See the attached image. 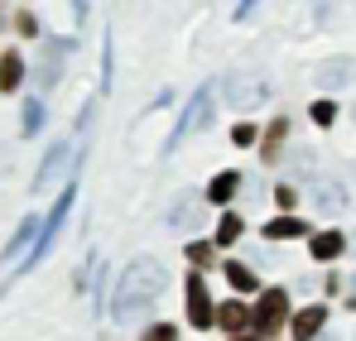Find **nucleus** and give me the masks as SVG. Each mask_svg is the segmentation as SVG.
Masks as SVG:
<instances>
[{
  "label": "nucleus",
  "mask_w": 356,
  "mask_h": 341,
  "mask_svg": "<svg viewBox=\"0 0 356 341\" xmlns=\"http://www.w3.org/2000/svg\"><path fill=\"white\" fill-rule=\"evenodd\" d=\"M164 284H169L164 260H154V255H135V260L120 269V279H116V293H111V317H116L120 327L145 322V317L159 308Z\"/></svg>",
  "instance_id": "nucleus-1"
},
{
  "label": "nucleus",
  "mask_w": 356,
  "mask_h": 341,
  "mask_svg": "<svg viewBox=\"0 0 356 341\" xmlns=\"http://www.w3.org/2000/svg\"><path fill=\"white\" fill-rule=\"evenodd\" d=\"M72 202H77V178H67L63 183V192H58V202H54V212L44 217V226H39V240H34V250H29V260H19V269L15 274H29L54 245H58V235H63V222H67V212H72Z\"/></svg>",
  "instance_id": "nucleus-2"
},
{
  "label": "nucleus",
  "mask_w": 356,
  "mask_h": 341,
  "mask_svg": "<svg viewBox=\"0 0 356 341\" xmlns=\"http://www.w3.org/2000/svg\"><path fill=\"white\" fill-rule=\"evenodd\" d=\"M212 115H217V82H202V87L193 92V101H188L183 120H178V130L164 140V154H174L193 130H207V125H212Z\"/></svg>",
  "instance_id": "nucleus-3"
},
{
  "label": "nucleus",
  "mask_w": 356,
  "mask_h": 341,
  "mask_svg": "<svg viewBox=\"0 0 356 341\" xmlns=\"http://www.w3.org/2000/svg\"><path fill=\"white\" fill-rule=\"evenodd\" d=\"M77 53V39H63V34H49L44 39V53H39V63L29 67V77H34V87L39 92H54L63 82V67H67V58Z\"/></svg>",
  "instance_id": "nucleus-4"
},
{
  "label": "nucleus",
  "mask_w": 356,
  "mask_h": 341,
  "mask_svg": "<svg viewBox=\"0 0 356 341\" xmlns=\"http://www.w3.org/2000/svg\"><path fill=\"white\" fill-rule=\"evenodd\" d=\"M222 92H227V106H236V111H255V106H265L275 97V87H270L265 72H227Z\"/></svg>",
  "instance_id": "nucleus-5"
},
{
  "label": "nucleus",
  "mask_w": 356,
  "mask_h": 341,
  "mask_svg": "<svg viewBox=\"0 0 356 341\" xmlns=\"http://www.w3.org/2000/svg\"><path fill=\"white\" fill-rule=\"evenodd\" d=\"M72 178V140H54L49 154L39 159V173H34V192H49V183H67Z\"/></svg>",
  "instance_id": "nucleus-6"
},
{
  "label": "nucleus",
  "mask_w": 356,
  "mask_h": 341,
  "mask_svg": "<svg viewBox=\"0 0 356 341\" xmlns=\"http://www.w3.org/2000/svg\"><path fill=\"white\" fill-rule=\"evenodd\" d=\"M284 322H289V293H284V288H265L260 303H255V313H250V327L270 337V332H280Z\"/></svg>",
  "instance_id": "nucleus-7"
},
{
  "label": "nucleus",
  "mask_w": 356,
  "mask_h": 341,
  "mask_svg": "<svg viewBox=\"0 0 356 341\" xmlns=\"http://www.w3.org/2000/svg\"><path fill=\"white\" fill-rule=\"evenodd\" d=\"M183 298H188V322L197 327V332H207L212 322H217V308H212V293H207V279L193 269L188 274V284H183Z\"/></svg>",
  "instance_id": "nucleus-8"
},
{
  "label": "nucleus",
  "mask_w": 356,
  "mask_h": 341,
  "mask_svg": "<svg viewBox=\"0 0 356 341\" xmlns=\"http://www.w3.org/2000/svg\"><path fill=\"white\" fill-rule=\"evenodd\" d=\"M313 207H318V217H342L347 212V183L342 178H313Z\"/></svg>",
  "instance_id": "nucleus-9"
},
{
  "label": "nucleus",
  "mask_w": 356,
  "mask_h": 341,
  "mask_svg": "<svg viewBox=\"0 0 356 341\" xmlns=\"http://www.w3.org/2000/svg\"><path fill=\"white\" fill-rule=\"evenodd\" d=\"M313 77H318L323 92H337V87H347V82L356 77V63H347V58H327V63H318Z\"/></svg>",
  "instance_id": "nucleus-10"
},
{
  "label": "nucleus",
  "mask_w": 356,
  "mask_h": 341,
  "mask_svg": "<svg viewBox=\"0 0 356 341\" xmlns=\"http://www.w3.org/2000/svg\"><path fill=\"white\" fill-rule=\"evenodd\" d=\"M39 217H19V226H15V235H10V245H5V260H15V255H24L29 260V250H34V240H39Z\"/></svg>",
  "instance_id": "nucleus-11"
},
{
  "label": "nucleus",
  "mask_w": 356,
  "mask_h": 341,
  "mask_svg": "<svg viewBox=\"0 0 356 341\" xmlns=\"http://www.w3.org/2000/svg\"><path fill=\"white\" fill-rule=\"evenodd\" d=\"M289 327H294L298 341H318V332L327 327V308H323V303L303 308V313H294V322H289Z\"/></svg>",
  "instance_id": "nucleus-12"
},
{
  "label": "nucleus",
  "mask_w": 356,
  "mask_h": 341,
  "mask_svg": "<svg viewBox=\"0 0 356 341\" xmlns=\"http://www.w3.org/2000/svg\"><path fill=\"white\" fill-rule=\"evenodd\" d=\"M197 207H202V197H197V192L174 197V207H169V226H174V231H193V226H197Z\"/></svg>",
  "instance_id": "nucleus-13"
},
{
  "label": "nucleus",
  "mask_w": 356,
  "mask_h": 341,
  "mask_svg": "<svg viewBox=\"0 0 356 341\" xmlns=\"http://www.w3.org/2000/svg\"><path fill=\"white\" fill-rule=\"evenodd\" d=\"M308 250H313V260H323V265H332L342 250H347V235L342 231H318L313 240H308Z\"/></svg>",
  "instance_id": "nucleus-14"
},
{
  "label": "nucleus",
  "mask_w": 356,
  "mask_h": 341,
  "mask_svg": "<svg viewBox=\"0 0 356 341\" xmlns=\"http://www.w3.org/2000/svg\"><path fill=\"white\" fill-rule=\"evenodd\" d=\"M217 322H222V332H232V337H245V327H250V308L232 298V303H222L217 308Z\"/></svg>",
  "instance_id": "nucleus-15"
},
{
  "label": "nucleus",
  "mask_w": 356,
  "mask_h": 341,
  "mask_svg": "<svg viewBox=\"0 0 356 341\" xmlns=\"http://www.w3.org/2000/svg\"><path fill=\"white\" fill-rule=\"evenodd\" d=\"M284 140H289V120H284V115H275V120H270V130H265L260 159H265V164H280V149H284Z\"/></svg>",
  "instance_id": "nucleus-16"
},
{
  "label": "nucleus",
  "mask_w": 356,
  "mask_h": 341,
  "mask_svg": "<svg viewBox=\"0 0 356 341\" xmlns=\"http://www.w3.org/2000/svg\"><path fill=\"white\" fill-rule=\"evenodd\" d=\"M236 188H241V173H236V169H222L212 183H207V192H202V197L222 207V202H232V197H236Z\"/></svg>",
  "instance_id": "nucleus-17"
},
{
  "label": "nucleus",
  "mask_w": 356,
  "mask_h": 341,
  "mask_svg": "<svg viewBox=\"0 0 356 341\" xmlns=\"http://www.w3.org/2000/svg\"><path fill=\"white\" fill-rule=\"evenodd\" d=\"M24 72H29V67H24V58L15 53V49H10V53H0V92L10 97V92L24 82Z\"/></svg>",
  "instance_id": "nucleus-18"
},
{
  "label": "nucleus",
  "mask_w": 356,
  "mask_h": 341,
  "mask_svg": "<svg viewBox=\"0 0 356 341\" xmlns=\"http://www.w3.org/2000/svg\"><path fill=\"white\" fill-rule=\"evenodd\" d=\"M97 269H102V255H97V250H87V255H82V265H77V274H72V288H77V293H87V288L97 284Z\"/></svg>",
  "instance_id": "nucleus-19"
},
{
  "label": "nucleus",
  "mask_w": 356,
  "mask_h": 341,
  "mask_svg": "<svg viewBox=\"0 0 356 341\" xmlns=\"http://www.w3.org/2000/svg\"><path fill=\"white\" fill-rule=\"evenodd\" d=\"M303 222L298 217H275V222H265V240H294V235H303Z\"/></svg>",
  "instance_id": "nucleus-20"
},
{
  "label": "nucleus",
  "mask_w": 356,
  "mask_h": 341,
  "mask_svg": "<svg viewBox=\"0 0 356 341\" xmlns=\"http://www.w3.org/2000/svg\"><path fill=\"white\" fill-rule=\"evenodd\" d=\"M227 279H232V288H236V293H255V269H245V265H241V260H227Z\"/></svg>",
  "instance_id": "nucleus-21"
},
{
  "label": "nucleus",
  "mask_w": 356,
  "mask_h": 341,
  "mask_svg": "<svg viewBox=\"0 0 356 341\" xmlns=\"http://www.w3.org/2000/svg\"><path fill=\"white\" fill-rule=\"evenodd\" d=\"M111 77H116V39L106 29V39H102V92H111Z\"/></svg>",
  "instance_id": "nucleus-22"
},
{
  "label": "nucleus",
  "mask_w": 356,
  "mask_h": 341,
  "mask_svg": "<svg viewBox=\"0 0 356 341\" xmlns=\"http://www.w3.org/2000/svg\"><path fill=\"white\" fill-rule=\"evenodd\" d=\"M183 255H188V265H193V269H207V265L217 260L207 240H188V250H183Z\"/></svg>",
  "instance_id": "nucleus-23"
},
{
  "label": "nucleus",
  "mask_w": 356,
  "mask_h": 341,
  "mask_svg": "<svg viewBox=\"0 0 356 341\" xmlns=\"http://www.w3.org/2000/svg\"><path fill=\"white\" fill-rule=\"evenodd\" d=\"M236 240H241V217H236V212H227L222 226H217V245H236Z\"/></svg>",
  "instance_id": "nucleus-24"
},
{
  "label": "nucleus",
  "mask_w": 356,
  "mask_h": 341,
  "mask_svg": "<svg viewBox=\"0 0 356 341\" xmlns=\"http://www.w3.org/2000/svg\"><path fill=\"white\" fill-rule=\"evenodd\" d=\"M19 125H24V135H39L44 130V101H24V120Z\"/></svg>",
  "instance_id": "nucleus-25"
},
{
  "label": "nucleus",
  "mask_w": 356,
  "mask_h": 341,
  "mask_svg": "<svg viewBox=\"0 0 356 341\" xmlns=\"http://www.w3.org/2000/svg\"><path fill=\"white\" fill-rule=\"evenodd\" d=\"M140 341H178V332L169 327V322H154V327H145V337Z\"/></svg>",
  "instance_id": "nucleus-26"
},
{
  "label": "nucleus",
  "mask_w": 356,
  "mask_h": 341,
  "mask_svg": "<svg viewBox=\"0 0 356 341\" xmlns=\"http://www.w3.org/2000/svg\"><path fill=\"white\" fill-rule=\"evenodd\" d=\"M337 120V106L332 101H313V125H332Z\"/></svg>",
  "instance_id": "nucleus-27"
},
{
  "label": "nucleus",
  "mask_w": 356,
  "mask_h": 341,
  "mask_svg": "<svg viewBox=\"0 0 356 341\" xmlns=\"http://www.w3.org/2000/svg\"><path fill=\"white\" fill-rule=\"evenodd\" d=\"M15 29H19L24 39H34V34H39V19H34L29 10H19V15H15Z\"/></svg>",
  "instance_id": "nucleus-28"
},
{
  "label": "nucleus",
  "mask_w": 356,
  "mask_h": 341,
  "mask_svg": "<svg viewBox=\"0 0 356 341\" xmlns=\"http://www.w3.org/2000/svg\"><path fill=\"white\" fill-rule=\"evenodd\" d=\"M232 144H236V149L255 144V125H236V130H232Z\"/></svg>",
  "instance_id": "nucleus-29"
},
{
  "label": "nucleus",
  "mask_w": 356,
  "mask_h": 341,
  "mask_svg": "<svg viewBox=\"0 0 356 341\" xmlns=\"http://www.w3.org/2000/svg\"><path fill=\"white\" fill-rule=\"evenodd\" d=\"M294 197H298V192L289 188V183H284V188H275V202H280V207H294Z\"/></svg>",
  "instance_id": "nucleus-30"
},
{
  "label": "nucleus",
  "mask_w": 356,
  "mask_h": 341,
  "mask_svg": "<svg viewBox=\"0 0 356 341\" xmlns=\"http://www.w3.org/2000/svg\"><path fill=\"white\" fill-rule=\"evenodd\" d=\"M227 341H260V337H255V332H245V337H227Z\"/></svg>",
  "instance_id": "nucleus-31"
},
{
  "label": "nucleus",
  "mask_w": 356,
  "mask_h": 341,
  "mask_svg": "<svg viewBox=\"0 0 356 341\" xmlns=\"http://www.w3.org/2000/svg\"><path fill=\"white\" fill-rule=\"evenodd\" d=\"M0 29H5V10H0Z\"/></svg>",
  "instance_id": "nucleus-32"
},
{
  "label": "nucleus",
  "mask_w": 356,
  "mask_h": 341,
  "mask_svg": "<svg viewBox=\"0 0 356 341\" xmlns=\"http://www.w3.org/2000/svg\"><path fill=\"white\" fill-rule=\"evenodd\" d=\"M352 308H356V293H352Z\"/></svg>",
  "instance_id": "nucleus-33"
}]
</instances>
